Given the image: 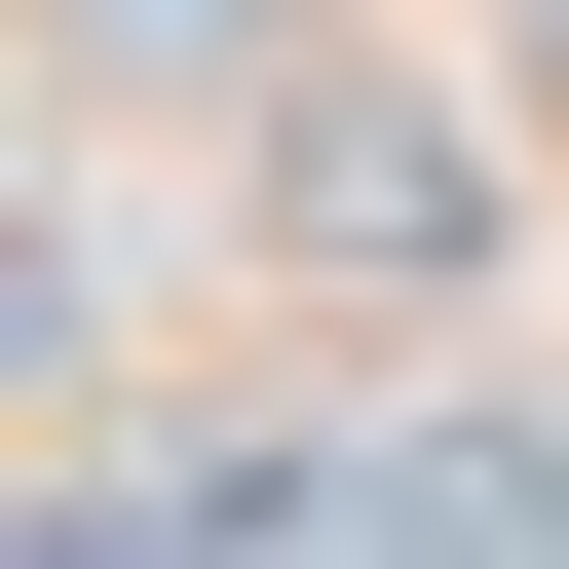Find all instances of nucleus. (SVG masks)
Wrapping results in <instances>:
<instances>
[{
  "label": "nucleus",
  "mask_w": 569,
  "mask_h": 569,
  "mask_svg": "<svg viewBox=\"0 0 569 569\" xmlns=\"http://www.w3.org/2000/svg\"><path fill=\"white\" fill-rule=\"evenodd\" d=\"M531 77H569V0H531Z\"/></svg>",
  "instance_id": "nucleus-4"
},
{
  "label": "nucleus",
  "mask_w": 569,
  "mask_h": 569,
  "mask_svg": "<svg viewBox=\"0 0 569 569\" xmlns=\"http://www.w3.org/2000/svg\"><path fill=\"white\" fill-rule=\"evenodd\" d=\"M266 266H342V305H418V266H493V152L418 77H266Z\"/></svg>",
  "instance_id": "nucleus-1"
},
{
  "label": "nucleus",
  "mask_w": 569,
  "mask_h": 569,
  "mask_svg": "<svg viewBox=\"0 0 569 569\" xmlns=\"http://www.w3.org/2000/svg\"><path fill=\"white\" fill-rule=\"evenodd\" d=\"M77 342H114V228H77V190H0V418H39Z\"/></svg>",
  "instance_id": "nucleus-3"
},
{
  "label": "nucleus",
  "mask_w": 569,
  "mask_h": 569,
  "mask_svg": "<svg viewBox=\"0 0 569 569\" xmlns=\"http://www.w3.org/2000/svg\"><path fill=\"white\" fill-rule=\"evenodd\" d=\"M305 569H569V418H493V380L342 418V531H305Z\"/></svg>",
  "instance_id": "nucleus-2"
}]
</instances>
